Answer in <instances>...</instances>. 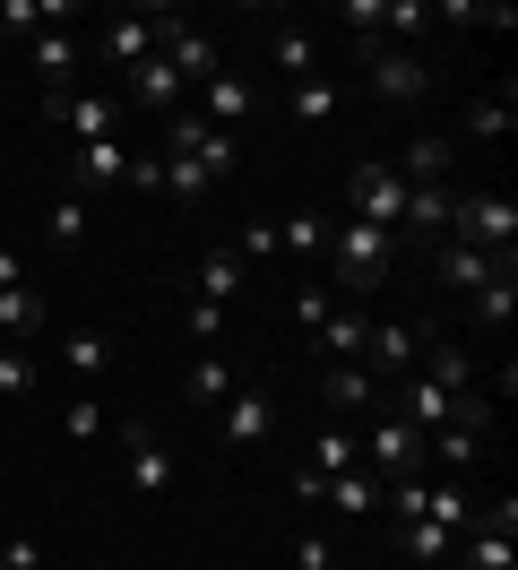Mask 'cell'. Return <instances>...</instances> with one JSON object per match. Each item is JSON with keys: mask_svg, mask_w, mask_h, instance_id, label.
Instances as JSON below:
<instances>
[{"mask_svg": "<svg viewBox=\"0 0 518 570\" xmlns=\"http://www.w3.org/2000/svg\"><path fill=\"white\" fill-rule=\"evenodd\" d=\"M398 268V243L380 225H329V294H380Z\"/></svg>", "mask_w": 518, "mask_h": 570, "instance_id": "obj_1", "label": "cell"}, {"mask_svg": "<svg viewBox=\"0 0 518 570\" xmlns=\"http://www.w3.org/2000/svg\"><path fill=\"white\" fill-rule=\"evenodd\" d=\"M449 243H476L483 259H518V199L510 190H458Z\"/></svg>", "mask_w": 518, "mask_h": 570, "instance_id": "obj_2", "label": "cell"}, {"mask_svg": "<svg viewBox=\"0 0 518 570\" xmlns=\"http://www.w3.org/2000/svg\"><path fill=\"white\" fill-rule=\"evenodd\" d=\"M165 156H190L207 181H234V165H242V139L234 130H207L199 112L182 105V112H165Z\"/></svg>", "mask_w": 518, "mask_h": 570, "instance_id": "obj_3", "label": "cell"}, {"mask_svg": "<svg viewBox=\"0 0 518 570\" xmlns=\"http://www.w3.org/2000/svg\"><path fill=\"white\" fill-rule=\"evenodd\" d=\"M354 450H363V466H372L380 484H398V475H423V432H414L407 415H398V406H380V415H372V432H363Z\"/></svg>", "mask_w": 518, "mask_h": 570, "instance_id": "obj_4", "label": "cell"}, {"mask_svg": "<svg viewBox=\"0 0 518 570\" xmlns=\"http://www.w3.org/2000/svg\"><path fill=\"white\" fill-rule=\"evenodd\" d=\"M338 18L354 27V43H398V52H414V36L432 27L423 0H345Z\"/></svg>", "mask_w": 518, "mask_h": 570, "instance_id": "obj_5", "label": "cell"}, {"mask_svg": "<svg viewBox=\"0 0 518 570\" xmlns=\"http://www.w3.org/2000/svg\"><path fill=\"white\" fill-rule=\"evenodd\" d=\"M345 199H354V225H380V234L398 243V225H407V181H398V165H354V174H345Z\"/></svg>", "mask_w": 518, "mask_h": 570, "instance_id": "obj_6", "label": "cell"}, {"mask_svg": "<svg viewBox=\"0 0 518 570\" xmlns=\"http://www.w3.org/2000/svg\"><path fill=\"white\" fill-rule=\"evenodd\" d=\"M156 52L182 70V87H190V96H199L207 78L225 70V61H216V43L199 36V18H182V9H156Z\"/></svg>", "mask_w": 518, "mask_h": 570, "instance_id": "obj_7", "label": "cell"}, {"mask_svg": "<svg viewBox=\"0 0 518 570\" xmlns=\"http://www.w3.org/2000/svg\"><path fill=\"white\" fill-rule=\"evenodd\" d=\"M43 112H52L78 147H87V139H121V121H130V105H121L113 87H87V96H43Z\"/></svg>", "mask_w": 518, "mask_h": 570, "instance_id": "obj_8", "label": "cell"}, {"mask_svg": "<svg viewBox=\"0 0 518 570\" xmlns=\"http://www.w3.org/2000/svg\"><path fill=\"white\" fill-rule=\"evenodd\" d=\"M363 78H372L380 105H414L432 87V61L423 52H398V43H363Z\"/></svg>", "mask_w": 518, "mask_h": 570, "instance_id": "obj_9", "label": "cell"}, {"mask_svg": "<svg viewBox=\"0 0 518 570\" xmlns=\"http://www.w3.org/2000/svg\"><path fill=\"white\" fill-rule=\"evenodd\" d=\"M363 355H372V381H407L423 363V321H372L363 328Z\"/></svg>", "mask_w": 518, "mask_h": 570, "instance_id": "obj_10", "label": "cell"}, {"mask_svg": "<svg viewBox=\"0 0 518 570\" xmlns=\"http://www.w3.org/2000/svg\"><path fill=\"white\" fill-rule=\"evenodd\" d=\"M78 52H87L78 18H61V27H43V36L27 43V61H35V78H43V96H69V78H78Z\"/></svg>", "mask_w": 518, "mask_h": 570, "instance_id": "obj_11", "label": "cell"}, {"mask_svg": "<svg viewBox=\"0 0 518 570\" xmlns=\"http://www.w3.org/2000/svg\"><path fill=\"white\" fill-rule=\"evenodd\" d=\"M268 432H276V390L234 381V390H225V441H234V450H260Z\"/></svg>", "mask_w": 518, "mask_h": 570, "instance_id": "obj_12", "label": "cell"}, {"mask_svg": "<svg viewBox=\"0 0 518 570\" xmlns=\"http://www.w3.org/2000/svg\"><path fill=\"white\" fill-rule=\"evenodd\" d=\"M190 112H199L207 130H234V139H242V121L260 112V87H251V78H234V70H216V78L199 87V105H190Z\"/></svg>", "mask_w": 518, "mask_h": 570, "instance_id": "obj_13", "label": "cell"}, {"mask_svg": "<svg viewBox=\"0 0 518 570\" xmlns=\"http://www.w3.org/2000/svg\"><path fill=\"white\" fill-rule=\"evenodd\" d=\"M104 61L130 78L138 61H156V9H113L104 18Z\"/></svg>", "mask_w": 518, "mask_h": 570, "instance_id": "obj_14", "label": "cell"}, {"mask_svg": "<svg viewBox=\"0 0 518 570\" xmlns=\"http://www.w3.org/2000/svg\"><path fill=\"white\" fill-rule=\"evenodd\" d=\"M121 475H130V493H165L173 484V450L147 424H121Z\"/></svg>", "mask_w": 518, "mask_h": 570, "instance_id": "obj_15", "label": "cell"}, {"mask_svg": "<svg viewBox=\"0 0 518 570\" xmlns=\"http://www.w3.org/2000/svg\"><path fill=\"white\" fill-rule=\"evenodd\" d=\"M449 216H458V190H449V181H423V190H407V225H398V250H407V243H432V234L449 243Z\"/></svg>", "mask_w": 518, "mask_h": 570, "instance_id": "obj_16", "label": "cell"}, {"mask_svg": "<svg viewBox=\"0 0 518 570\" xmlns=\"http://www.w3.org/2000/svg\"><path fill=\"white\" fill-rule=\"evenodd\" d=\"M449 165H458V139H449V130H414L407 156H398V181L423 190V181H449Z\"/></svg>", "mask_w": 518, "mask_h": 570, "instance_id": "obj_17", "label": "cell"}, {"mask_svg": "<svg viewBox=\"0 0 518 570\" xmlns=\"http://www.w3.org/2000/svg\"><path fill=\"white\" fill-rule=\"evenodd\" d=\"M130 156H138L130 139H87V147H78V181H69V190H121Z\"/></svg>", "mask_w": 518, "mask_h": 570, "instance_id": "obj_18", "label": "cell"}, {"mask_svg": "<svg viewBox=\"0 0 518 570\" xmlns=\"http://www.w3.org/2000/svg\"><path fill=\"white\" fill-rule=\"evenodd\" d=\"M190 277H199V303H234L242 285H251V268H242V250H234V243H207Z\"/></svg>", "mask_w": 518, "mask_h": 570, "instance_id": "obj_19", "label": "cell"}, {"mask_svg": "<svg viewBox=\"0 0 518 570\" xmlns=\"http://www.w3.org/2000/svg\"><path fill=\"white\" fill-rule=\"evenodd\" d=\"M285 105H294V121H303V130H329V121L345 112V87L320 70V78H294V87H285Z\"/></svg>", "mask_w": 518, "mask_h": 570, "instance_id": "obj_20", "label": "cell"}, {"mask_svg": "<svg viewBox=\"0 0 518 570\" xmlns=\"http://www.w3.org/2000/svg\"><path fill=\"white\" fill-rule=\"evenodd\" d=\"M61 372H78V390H96V372H113V328H61Z\"/></svg>", "mask_w": 518, "mask_h": 570, "instance_id": "obj_21", "label": "cell"}, {"mask_svg": "<svg viewBox=\"0 0 518 570\" xmlns=\"http://www.w3.org/2000/svg\"><path fill=\"white\" fill-rule=\"evenodd\" d=\"M320 510H338V519H372V510H380V475H372V466L329 475V484H320Z\"/></svg>", "mask_w": 518, "mask_h": 570, "instance_id": "obj_22", "label": "cell"}, {"mask_svg": "<svg viewBox=\"0 0 518 570\" xmlns=\"http://www.w3.org/2000/svg\"><path fill=\"white\" fill-rule=\"evenodd\" d=\"M458 570H518V535H492V528H458Z\"/></svg>", "mask_w": 518, "mask_h": 570, "instance_id": "obj_23", "label": "cell"}, {"mask_svg": "<svg viewBox=\"0 0 518 570\" xmlns=\"http://www.w3.org/2000/svg\"><path fill=\"white\" fill-rule=\"evenodd\" d=\"M423 381H441V390H476V355L458 346V337H423V363H414Z\"/></svg>", "mask_w": 518, "mask_h": 570, "instance_id": "obj_24", "label": "cell"}, {"mask_svg": "<svg viewBox=\"0 0 518 570\" xmlns=\"http://www.w3.org/2000/svg\"><path fill=\"white\" fill-rule=\"evenodd\" d=\"M423 519H432V528H476V493H467V484H458V475H441V484H432V475H423Z\"/></svg>", "mask_w": 518, "mask_h": 570, "instance_id": "obj_25", "label": "cell"}, {"mask_svg": "<svg viewBox=\"0 0 518 570\" xmlns=\"http://www.w3.org/2000/svg\"><path fill=\"white\" fill-rule=\"evenodd\" d=\"M510 130H518V87H492V96L467 105V130H458V139H510Z\"/></svg>", "mask_w": 518, "mask_h": 570, "instance_id": "obj_26", "label": "cell"}, {"mask_svg": "<svg viewBox=\"0 0 518 570\" xmlns=\"http://www.w3.org/2000/svg\"><path fill=\"white\" fill-rule=\"evenodd\" d=\"M43 243H52V250L87 243V190H52V208H43Z\"/></svg>", "mask_w": 518, "mask_h": 570, "instance_id": "obj_27", "label": "cell"}, {"mask_svg": "<svg viewBox=\"0 0 518 570\" xmlns=\"http://www.w3.org/2000/svg\"><path fill=\"white\" fill-rule=\"evenodd\" d=\"M423 459H441L458 484H467V466L483 459V432H467V424H441V432H423Z\"/></svg>", "mask_w": 518, "mask_h": 570, "instance_id": "obj_28", "label": "cell"}, {"mask_svg": "<svg viewBox=\"0 0 518 570\" xmlns=\"http://www.w3.org/2000/svg\"><path fill=\"white\" fill-rule=\"evenodd\" d=\"M363 328H372V321H363L354 303H338V312L311 328V337H320V355H329V363H354V355H363Z\"/></svg>", "mask_w": 518, "mask_h": 570, "instance_id": "obj_29", "label": "cell"}, {"mask_svg": "<svg viewBox=\"0 0 518 570\" xmlns=\"http://www.w3.org/2000/svg\"><path fill=\"white\" fill-rule=\"evenodd\" d=\"M476 321L483 328H510L518 321V259H510V268H492V277L476 285Z\"/></svg>", "mask_w": 518, "mask_h": 570, "instance_id": "obj_30", "label": "cell"}, {"mask_svg": "<svg viewBox=\"0 0 518 570\" xmlns=\"http://www.w3.org/2000/svg\"><path fill=\"white\" fill-rule=\"evenodd\" d=\"M43 321H52V312H43V294H35V285H0V328H9V346H27Z\"/></svg>", "mask_w": 518, "mask_h": 570, "instance_id": "obj_31", "label": "cell"}, {"mask_svg": "<svg viewBox=\"0 0 518 570\" xmlns=\"http://www.w3.org/2000/svg\"><path fill=\"white\" fill-rule=\"evenodd\" d=\"M329 406H338V415H380V381L354 372V363H338V372H329Z\"/></svg>", "mask_w": 518, "mask_h": 570, "instance_id": "obj_32", "label": "cell"}, {"mask_svg": "<svg viewBox=\"0 0 518 570\" xmlns=\"http://www.w3.org/2000/svg\"><path fill=\"white\" fill-rule=\"evenodd\" d=\"M303 466H311V475H345V466H363V450H354V432H345V424H320Z\"/></svg>", "mask_w": 518, "mask_h": 570, "instance_id": "obj_33", "label": "cell"}, {"mask_svg": "<svg viewBox=\"0 0 518 570\" xmlns=\"http://www.w3.org/2000/svg\"><path fill=\"white\" fill-rule=\"evenodd\" d=\"M492 268H510V259H483L476 243H441V285H458V294H476Z\"/></svg>", "mask_w": 518, "mask_h": 570, "instance_id": "obj_34", "label": "cell"}, {"mask_svg": "<svg viewBox=\"0 0 518 570\" xmlns=\"http://www.w3.org/2000/svg\"><path fill=\"white\" fill-rule=\"evenodd\" d=\"M182 390H190V406H225V390H234V372H225V355H216V346H199V363L182 372Z\"/></svg>", "mask_w": 518, "mask_h": 570, "instance_id": "obj_35", "label": "cell"}, {"mask_svg": "<svg viewBox=\"0 0 518 570\" xmlns=\"http://www.w3.org/2000/svg\"><path fill=\"white\" fill-rule=\"evenodd\" d=\"M398 553H407V562H449V553H458V535L432 528V519H398Z\"/></svg>", "mask_w": 518, "mask_h": 570, "instance_id": "obj_36", "label": "cell"}, {"mask_svg": "<svg viewBox=\"0 0 518 570\" xmlns=\"http://www.w3.org/2000/svg\"><path fill=\"white\" fill-rule=\"evenodd\" d=\"M276 250H294V259H320L329 250V216H276Z\"/></svg>", "mask_w": 518, "mask_h": 570, "instance_id": "obj_37", "label": "cell"}, {"mask_svg": "<svg viewBox=\"0 0 518 570\" xmlns=\"http://www.w3.org/2000/svg\"><path fill=\"white\" fill-rule=\"evenodd\" d=\"M268 52H276V70H285V78H320V43H311L303 27H276Z\"/></svg>", "mask_w": 518, "mask_h": 570, "instance_id": "obj_38", "label": "cell"}, {"mask_svg": "<svg viewBox=\"0 0 518 570\" xmlns=\"http://www.w3.org/2000/svg\"><path fill=\"white\" fill-rule=\"evenodd\" d=\"M432 18H449V27H501V36L518 27V9H510V0H501V9H483V0H441Z\"/></svg>", "mask_w": 518, "mask_h": 570, "instance_id": "obj_39", "label": "cell"}, {"mask_svg": "<svg viewBox=\"0 0 518 570\" xmlns=\"http://www.w3.org/2000/svg\"><path fill=\"white\" fill-rule=\"evenodd\" d=\"M35 381H43V363H35L27 346H0V397H27Z\"/></svg>", "mask_w": 518, "mask_h": 570, "instance_id": "obj_40", "label": "cell"}, {"mask_svg": "<svg viewBox=\"0 0 518 570\" xmlns=\"http://www.w3.org/2000/svg\"><path fill=\"white\" fill-rule=\"evenodd\" d=\"M156 156H165V147H156ZM165 190H173V199H190V208H199V199L216 190V181H207L199 165H190V156H165Z\"/></svg>", "mask_w": 518, "mask_h": 570, "instance_id": "obj_41", "label": "cell"}, {"mask_svg": "<svg viewBox=\"0 0 518 570\" xmlns=\"http://www.w3.org/2000/svg\"><path fill=\"white\" fill-rule=\"evenodd\" d=\"M61 432H69V441H104V406H96V390H78V397L61 406Z\"/></svg>", "mask_w": 518, "mask_h": 570, "instance_id": "obj_42", "label": "cell"}, {"mask_svg": "<svg viewBox=\"0 0 518 570\" xmlns=\"http://www.w3.org/2000/svg\"><path fill=\"white\" fill-rule=\"evenodd\" d=\"M329 312H338V294H329V285H294V321H303V328H320Z\"/></svg>", "mask_w": 518, "mask_h": 570, "instance_id": "obj_43", "label": "cell"}, {"mask_svg": "<svg viewBox=\"0 0 518 570\" xmlns=\"http://www.w3.org/2000/svg\"><path fill=\"white\" fill-rule=\"evenodd\" d=\"M234 250H242V268H251V259H268V250H276V216H251Z\"/></svg>", "mask_w": 518, "mask_h": 570, "instance_id": "obj_44", "label": "cell"}, {"mask_svg": "<svg viewBox=\"0 0 518 570\" xmlns=\"http://www.w3.org/2000/svg\"><path fill=\"white\" fill-rule=\"evenodd\" d=\"M294 570H345L329 535H294Z\"/></svg>", "mask_w": 518, "mask_h": 570, "instance_id": "obj_45", "label": "cell"}, {"mask_svg": "<svg viewBox=\"0 0 518 570\" xmlns=\"http://www.w3.org/2000/svg\"><path fill=\"white\" fill-rule=\"evenodd\" d=\"M121 190H138V199H147V190H165V156H130V174H121Z\"/></svg>", "mask_w": 518, "mask_h": 570, "instance_id": "obj_46", "label": "cell"}, {"mask_svg": "<svg viewBox=\"0 0 518 570\" xmlns=\"http://www.w3.org/2000/svg\"><path fill=\"white\" fill-rule=\"evenodd\" d=\"M190 337L216 346V337H225V303H190Z\"/></svg>", "mask_w": 518, "mask_h": 570, "instance_id": "obj_47", "label": "cell"}, {"mask_svg": "<svg viewBox=\"0 0 518 570\" xmlns=\"http://www.w3.org/2000/svg\"><path fill=\"white\" fill-rule=\"evenodd\" d=\"M0 570H43V544H35V535H9V544H0Z\"/></svg>", "mask_w": 518, "mask_h": 570, "instance_id": "obj_48", "label": "cell"}, {"mask_svg": "<svg viewBox=\"0 0 518 570\" xmlns=\"http://www.w3.org/2000/svg\"><path fill=\"white\" fill-rule=\"evenodd\" d=\"M0 285H27V268H18V250L0 243Z\"/></svg>", "mask_w": 518, "mask_h": 570, "instance_id": "obj_49", "label": "cell"}, {"mask_svg": "<svg viewBox=\"0 0 518 570\" xmlns=\"http://www.w3.org/2000/svg\"><path fill=\"white\" fill-rule=\"evenodd\" d=\"M0 243H9V225H0Z\"/></svg>", "mask_w": 518, "mask_h": 570, "instance_id": "obj_50", "label": "cell"}]
</instances>
